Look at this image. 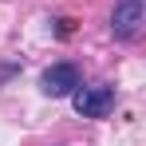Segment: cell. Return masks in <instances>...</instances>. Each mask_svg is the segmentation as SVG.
<instances>
[{"label": "cell", "mask_w": 146, "mask_h": 146, "mask_svg": "<svg viewBox=\"0 0 146 146\" xmlns=\"http://www.w3.org/2000/svg\"><path fill=\"white\" fill-rule=\"evenodd\" d=\"M71 103L75 111L83 115V119H107L111 111H115V91L107 87V83H95V87H75L71 91Z\"/></svg>", "instance_id": "obj_1"}, {"label": "cell", "mask_w": 146, "mask_h": 146, "mask_svg": "<svg viewBox=\"0 0 146 146\" xmlns=\"http://www.w3.org/2000/svg\"><path fill=\"white\" fill-rule=\"evenodd\" d=\"M79 83H83V79H79V67H75V63H55V67H48V71H44V79H40L44 95H51V99L71 95Z\"/></svg>", "instance_id": "obj_2"}, {"label": "cell", "mask_w": 146, "mask_h": 146, "mask_svg": "<svg viewBox=\"0 0 146 146\" xmlns=\"http://www.w3.org/2000/svg\"><path fill=\"white\" fill-rule=\"evenodd\" d=\"M142 28V0H119L115 16H111V32L115 40H134Z\"/></svg>", "instance_id": "obj_3"}]
</instances>
